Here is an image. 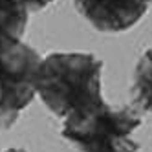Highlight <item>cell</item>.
Returning a JSON list of instances; mask_svg holds the SVG:
<instances>
[{"label": "cell", "instance_id": "1", "mask_svg": "<svg viewBox=\"0 0 152 152\" xmlns=\"http://www.w3.org/2000/svg\"><path fill=\"white\" fill-rule=\"evenodd\" d=\"M37 95L62 121L94 110L104 103L103 61L81 51H55L42 57Z\"/></svg>", "mask_w": 152, "mask_h": 152}, {"label": "cell", "instance_id": "2", "mask_svg": "<svg viewBox=\"0 0 152 152\" xmlns=\"http://www.w3.org/2000/svg\"><path fill=\"white\" fill-rule=\"evenodd\" d=\"M141 126V114L130 106L106 101L94 110L62 121L61 136L81 152H137L132 134Z\"/></svg>", "mask_w": 152, "mask_h": 152}, {"label": "cell", "instance_id": "3", "mask_svg": "<svg viewBox=\"0 0 152 152\" xmlns=\"http://www.w3.org/2000/svg\"><path fill=\"white\" fill-rule=\"evenodd\" d=\"M40 61L39 51L22 39L0 35V134L35 99Z\"/></svg>", "mask_w": 152, "mask_h": 152}, {"label": "cell", "instance_id": "4", "mask_svg": "<svg viewBox=\"0 0 152 152\" xmlns=\"http://www.w3.org/2000/svg\"><path fill=\"white\" fill-rule=\"evenodd\" d=\"M152 0H73L75 9L103 33H121L136 26Z\"/></svg>", "mask_w": 152, "mask_h": 152}, {"label": "cell", "instance_id": "5", "mask_svg": "<svg viewBox=\"0 0 152 152\" xmlns=\"http://www.w3.org/2000/svg\"><path fill=\"white\" fill-rule=\"evenodd\" d=\"M130 103L139 114H152V48L139 57L134 68Z\"/></svg>", "mask_w": 152, "mask_h": 152}, {"label": "cell", "instance_id": "6", "mask_svg": "<svg viewBox=\"0 0 152 152\" xmlns=\"http://www.w3.org/2000/svg\"><path fill=\"white\" fill-rule=\"evenodd\" d=\"M29 15L31 13L18 0H0V35L22 39Z\"/></svg>", "mask_w": 152, "mask_h": 152}, {"label": "cell", "instance_id": "7", "mask_svg": "<svg viewBox=\"0 0 152 152\" xmlns=\"http://www.w3.org/2000/svg\"><path fill=\"white\" fill-rule=\"evenodd\" d=\"M29 13H37V11H42L44 7H48L53 0H18Z\"/></svg>", "mask_w": 152, "mask_h": 152}, {"label": "cell", "instance_id": "8", "mask_svg": "<svg viewBox=\"0 0 152 152\" xmlns=\"http://www.w3.org/2000/svg\"><path fill=\"white\" fill-rule=\"evenodd\" d=\"M4 152H28L26 148H18V147H11V148H6Z\"/></svg>", "mask_w": 152, "mask_h": 152}]
</instances>
